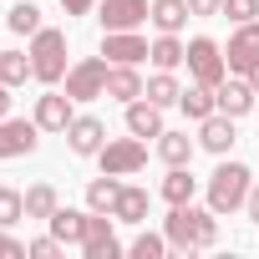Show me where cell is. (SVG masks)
I'll use <instances>...</instances> for the list:
<instances>
[{"label":"cell","instance_id":"cell-1","mask_svg":"<svg viewBox=\"0 0 259 259\" xmlns=\"http://www.w3.org/2000/svg\"><path fill=\"white\" fill-rule=\"evenodd\" d=\"M168 249L173 254H193V249H213L219 244V213L213 208H193V203H173V213L163 219Z\"/></svg>","mask_w":259,"mask_h":259},{"label":"cell","instance_id":"cell-2","mask_svg":"<svg viewBox=\"0 0 259 259\" xmlns=\"http://www.w3.org/2000/svg\"><path fill=\"white\" fill-rule=\"evenodd\" d=\"M249 188H254V173H249L244 163H219V168H213V178H208V208L224 219V213L244 208Z\"/></svg>","mask_w":259,"mask_h":259},{"label":"cell","instance_id":"cell-3","mask_svg":"<svg viewBox=\"0 0 259 259\" xmlns=\"http://www.w3.org/2000/svg\"><path fill=\"white\" fill-rule=\"evenodd\" d=\"M31 76H36V81H46V87L66 76V31L41 26V31L31 36Z\"/></svg>","mask_w":259,"mask_h":259},{"label":"cell","instance_id":"cell-4","mask_svg":"<svg viewBox=\"0 0 259 259\" xmlns=\"http://www.w3.org/2000/svg\"><path fill=\"white\" fill-rule=\"evenodd\" d=\"M102 173H117V178H133L148 168V138H107L102 153H97Z\"/></svg>","mask_w":259,"mask_h":259},{"label":"cell","instance_id":"cell-5","mask_svg":"<svg viewBox=\"0 0 259 259\" xmlns=\"http://www.w3.org/2000/svg\"><path fill=\"white\" fill-rule=\"evenodd\" d=\"M107 56H81V61H71L66 66V97L71 102H97V97H107Z\"/></svg>","mask_w":259,"mask_h":259},{"label":"cell","instance_id":"cell-6","mask_svg":"<svg viewBox=\"0 0 259 259\" xmlns=\"http://www.w3.org/2000/svg\"><path fill=\"white\" fill-rule=\"evenodd\" d=\"M188 76L193 81H203V87H219L224 76H229V61H224V46L219 41H208V36H193L188 41Z\"/></svg>","mask_w":259,"mask_h":259},{"label":"cell","instance_id":"cell-7","mask_svg":"<svg viewBox=\"0 0 259 259\" xmlns=\"http://www.w3.org/2000/svg\"><path fill=\"white\" fill-rule=\"evenodd\" d=\"M224 61H229V71H239V76H249V71L259 66V21H244V26L229 36Z\"/></svg>","mask_w":259,"mask_h":259},{"label":"cell","instance_id":"cell-8","mask_svg":"<svg viewBox=\"0 0 259 259\" xmlns=\"http://www.w3.org/2000/svg\"><path fill=\"white\" fill-rule=\"evenodd\" d=\"M36 133H41V127H36V117H31V122H26V117H6V122H0V158L11 163V158L36 153V143H41Z\"/></svg>","mask_w":259,"mask_h":259},{"label":"cell","instance_id":"cell-9","mask_svg":"<svg viewBox=\"0 0 259 259\" xmlns=\"http://www.w3.org/2000/svg\"><path fill=\"white\" fill-rule=\"evenodd\" d=\"M81 254H87V259H117V254H122V239H117V229H112V213H92V219H87Z\"/></svg>","mask_w":259,"mask_h":259},{"label":"cell","instance_id":"cell-10","mask_svg":"<svg viewBox=\"0 0 259 259\" xmlns=\"http://www.w3.org/2000/svg\"><path fill=\"white\" fill-rule=\"evenodd\" d=\"M148 0H102V11H97V21H102V31H138L143 21H148Z\"/></svg>","mask_w":259,"mask_h":259},{"label":"cell","instance_id":"cell-11","mask_svg":"<svg viewBox=\"0 0 259 259\" xmlns=\"http://www.w3.org/2000/svg\"><path fill=\"white\" fill-rule=\"evenodd\" d=\"M148 41L138 36V31H107V41H102V56L112 61V66H138V61H148Z\"/></svg>","mask_w":259,"mask_h":259},{"label":"cell","instance_id":"cell-12","mask_svg":"<svg viewBox=\"0 0 259 259\" xmlns=\"http://www.w3.org/2000/svg\"><path fill=\"white\" fill-rule=\"evenodd\" d=\"M213 102H219V112H229V117H244V112H254V102H259V92H254V81L249 76H224L219 87H213Z\"/></svg>","mask_w":259,"mask_h":259},{"label":"cell","instance_id":"cell-13","mask_svg":"<svg viewBox=\"0 0 259 259\" xmlns=\"http://www.w3.org/2000/svg\"><path fill=\"white\" fill-rule=\"evenodd\" d=\"M66 143H71V153H76V158H97V153H102V143H107V122H102V117H71Z\"/></svg>","mask_w":259,"mask_h":259},{"label":"cell","instance_id":"cell-14","mask_svg":"<svg viewBox=\"0 0 259 259\" xmlns=\"http://www.w3.org/2000/svg\"><path fill=\"white\" fill-rule=\"evenodd\" d=\"M71 97L66 92H46V97H36V127L41 133H66L71 127Z\"/></svg>","mask_w":259,"mask_h":259},{"label":"cell","instance_id":"cell-15","mask_svg":"<svg viewBox=\"0 0 259 259\" xmlns=\"http://www.w3.org/2000/svg\"><path fill=\"white\" fill-rule=\"evenodd\" d=\"M234 138H239V133H234V117H229V112H213V117L198 122V148H208V153H219V158L234 148Z\"/></svg>","mask_w":259,"mask_h":259},{"label":"cell","instance_id":"cell-16","mask_svg":"<svg viewBox=\"0 0 259 259\" xmlns=\"http://www.w3.org/2000/svg\"><path fill=\"white\" fill-rule=\"evenodd\" d=\"M127 133L133 138H163V107L138 97V102H127Z\"/></svg>","mask_w":259,"mask_h":259},{"label":"cell","instance_id":"cell-17","mask_svg":"<svg viewBox=\"0 0 259 259\" xmlns=\"http://www.w3.org/2000/svg\"><path fill=\"white\" fill-rule=\"evenodd\" d=\"M143 87H148V81L138 76V66H107V97H112V102H122V107L138 102Z\"/></svg>","mask_w":259,"mask_h":259},{"label":"cell","instance_id":"cell-18","mask_svg":"<svg viewBox=\"0 0 259 259\" xmlns=\"http://www.w3.org/2000/svg\"><path fill=\"white\" fill-rule=\"evenodd\" d=\"M148 188H133V183H122V193H117V208H112V219L117 224H148Z\"/></svg>","mask_w":259,"mask_h":259},{"label":"cell","instance_id":"cell-19","mask_svg":"<svg viewBox=\"0 0 259 259\" xmlns=\"http://www.w3.org/2000/svg\"><path fill=\"white\" fill-rule=\"evenodd\" d=\"M87 219H92V208L81 213V208H56L46 224H51V234L61 239V244H81L87 239Z\"/></svg>","mask_w":259,"mask_h":259},{"label":"cell","instance_id":"cell-20","mask_svg":"<svg viewBox=\"0 0 259 259\" xmlns=\"http://www.w3.org/2000/svg\"><path fill=\"white\" fill-rule=\"evenodd\" d=\"M148 61H153L158 71H173V66H183V61H188V46H183V41H178L173 31H158V41H153Z\"/></svg>","mask_w":259,"mask_h":259},{"label":"cell","instance_id":"cell-21","mask_svg":"<svg viewBox=\"0 0 259 259\" xmlns=\"http://www.w3.org/2000/svg\"><path fill=\"white\" fill-rule=\"evenodd\" d=\"M178 107H183V117H188V122H203V117H213V112H219V102H213V87H203V81L183 87Z\"/></svg>","mask_w":259,"mask_h":259},{"label":"cell","instance_id":"cell-22","mask_svg":"<svg viewBox=\"0 0 259 259\" xmlns=\"http://www.w3.org/2000/svg\"><path fill=\"white\" fill-rule=\"evenodd\" d=\"M117 193H122V178L117 173H102V178L87 183V208L92 213H112L117 208Z\"/></svg>","mask_w":259,"mask_h":259},{"label":"cell","instance_id":"cell-23","mask_svg":"<svg viewBox=\"0 0 259 259\" xmlns=\"http://www.w3.org/2000/svg\"><path fill=\"white\" fill-rule=\"evenodd\" d=\"M188 16H193L188 0H153V11H148V21H153L158 31H173V36L188 26Z\"/></svg>","mask_w":259,"mask_h":259},{"label":"cell","instance_id":"cell-24","mask_svg":"<svg viewBox=\"0 0 259 259\" xmlns=\"http://www.w3.org/2000/svg\"><path fill=\"white\" fill-rule=\"evenodd\" d=\"M158 158H163L168 168L193 163V138H188V133H168V127H163V138H158Z\"/></svg>","mask_w":259,"mask_h":259},{"label":"cell","instance_id":"cell-25","mask_svg":"<svg viewBox=\"0 0 259 259\" xmlns=\"http://www.w3.org/2000/svg\"><path fill=\"white\" fill-rule=\"evenodd\" d=\"M143 97H148V102H158V107H178L183 87H178V76H173V71H153V76H148V87H143Z\"/></svg>","mask_w":259,"mask_h":259},{"label":"cell","instance_id":"cell-26","mask_svg":"<svg viewBox=\"0 0 259 259\" xmlns=\"http://www.w3.org/2000/svg\"><path fill=\"white\" fill-rule=\"evenodd\" d=\"M193 188H198V178H193L188 163H183V168H168V178H163L158 193H163L168 203H193Z\"/></svg>","mask_w":259,"mask_h":259},{"label":"cell","instance_id":"cell-27","mask_svg":"<svg viewBox=\"0 0 259 259\" xmlns=\"http://www.w3.org/2000/svg\"><path fill=\"white\" fill-rule=\"evenodd\" d=\"M56 208H61V198H56L51 183H31L26 188V219H51Z\"/></svg>","mask_w":259,"mask_h":259},{"label":"cell","instance_id":"cell-28","mask_svg":"<svg viewBox=\"0 0 259 259\" xmlns=\"http://www.w3.org/2000/svg\"><path fill=\"white\" fill-rule=\"evenodd\" d=\"M26 76H31V51H0V81L21 87Z\"/></svg>","mask_w":259,"mask_h":259},{"label":"cell","instance_id":"cell-29","mask_svg":"<svg viewBox=\"0 0 259 259\" xmlns=\"http://www.w3.org/2000/svg\"><path fill=\"white\" fill-rule=\"evenodd\" d=\"M127 254H133V259H163V254H173V249H168V234H148V229H143L133 244H127Z\"/></svg>","mask_w":259,"mask_h":259},{"label":"cell","instance_id":"cell-30","mask_svg":"<svg viewBox=\"0 0 259 259\" xmlns=\"http://www.w3.org/2000/svg\"><path fill=\"white\" fill-rule=\"evenodd\" d=\"M6 26H11L16 36H36V31H41V11H36V6H11Z\"/></svg>","mask_w":259,"mask_h":259},{"label":"cell","instance_id":"cell-31","mask_svg":"<svg viewBox=\"0 0 259 259\" xmlns=\"http://www.w3.org/2000/svg\"><path fill=\"white\" fill-rule=\"evenodd\" d=\"M21 219H26V193L0 188V229H11V224H21Z\"/></svg>","mask_w":259,"mask_h":259},{"label":"cell","instance_id":"cell-32","mask_svg":"<svg viewBox=\"0 0 259 259\" xmlns=\"http://www.w3.org/2000/svg\"><path fill=\"white\" fill-rule=\"evenodd\" d=\"M224 16H229L234 26H244V21L259 16V0H224Z\"/></svg>","mask_w":259,"mask_h":259},{"label":"cell","instance_id":"cell-33","mask_svg":"<svg viewBox=\"0 0 259 259\" xmlns=\"http://www.w3.org/2000/svg\"><path fill=\"white\" fill-rule=\"evenodd\" d=\"M61 249H66V244H61L56 234H46V239H31V244H26V254H31V259H56Z\"/></svg>","mask_w":259,"mask_h":259},{"label":"cell","instance_id":"cell-34","mask_svg":"<svg viewBox=\"0 0 259 259\" xmlns=\"http://www.w3.org/2000/svg\"><path fill=\"white\" fill-rule=\"evenodd\" d=\"M0 259H26V244H21V239H11L6 229H0Z\"/></svg>","mask_w":259,"mask_h":259},{"label":"cell","instance_id":"cell-35","mask_svg":"<svg viewBox=\"0 0 259 259\" xmlns=\"http://www.w3.org/2000/svg\"><path fill=\"white\" fill-rule=\"evenodd\" d=\"M193 16H224V0H188Z\"/></svg>","mask_w":259,"mask_h":259},{"label":"cell","instance_id":"cell-36","mask_svg":"<svg viewBox=\"0 0 259 259\" xmlns=\"http://www.w3.org/2000/svg\"><path fill=\"white\" fill-rule=\"evenodd\" d=\"M92 6H97V0H61L66 16H92Z\"/></svg>","mask_w":259,"mask_h":259},{"label":"cell","instance_id":"cell-37","mask_svg":"<svg viewBox=\"0 0 259 259\" xmlns=\"http://www.w3.org/2000/svg\"><path fill=\"white\" fill-rule=\"evenodd\" d=\"M244 208H249V219L259 224V188H249V198H244Z\"/></svg>","mask_w":259,"mask_h":259},{"label":"cell","instance_id":"cell-38","mask_svg":"<svg viewBox=\"0 0 259 259\" xmlns=\"http://www.w3.org/2000/svg\"><path fill=\"white\" fill-rule=\"evenodd\" d=\"M6 117H11V87L0 81V122H6Z\"/></svg>","mask_w":259,"mask_h":259},{"label":"cell","instance_id":"cell-39","mask_svg":"<svg viewBox=\"0 0 259 259\" xmlns=\"http://www.w3.org/2000/svg\"><path fill=\"white\" fill-rule=\"evenodd\" d=\"M249 81H254V92H259V66H254V71H249Z\"/></svg>","mask_w":259,"mask_h":259},{"label":"cell","instance_id":"cell-40","mask_svg":"<svg viewBox=\"0 0 259 259\" xmlns=\"http://www.w3.org/2000/svg\"><path fill=\"white\" fill-rule=\"evenodd\" d=\"M254 112H259V102H254Z\"/></svg>","mask_w":259,"mask_h":259}]
</instances>
